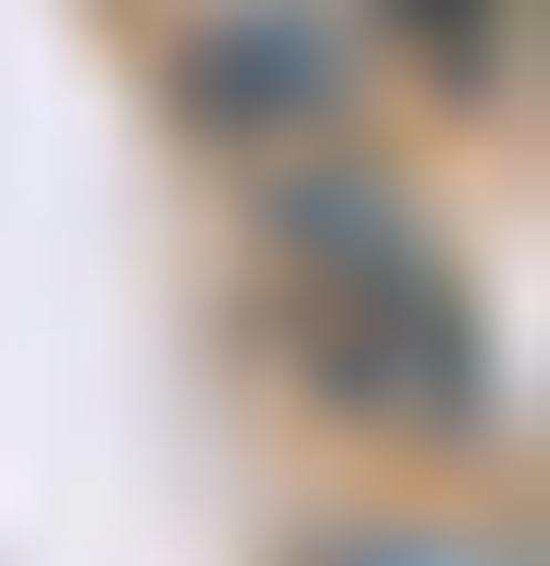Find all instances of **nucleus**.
Listing matches in <instances>:
<instances>
[{
    "instance_id": "1",
    "label": "nucleus",
    "mask_w": 550,
    "mask_h": 566,
    "mask_svg": "<svg viewBox=\"0 0 550 566\" xmlns=\"http://www.w3.org/2000/svg\"><path fill=\"white\" fill-rule=\"evenodd\" d=\"M267 334L301 350V400L401 450H484L500 433V350L484 301L450 283L434 217L384 167H284L267 184Z\"/></svg>"
},
{
    "instance_id": "2",
    "label": "nucleus",
    "mask_w": 550,
    "mask_h": 566,
    "mask_svg": "<svg viewBox=\"0 0 550 566\" xmlns=\"http://www.w3.org/2000/svg\"><path fill=\"white\" fill-rule=\"evenodd\" d=\"M167 84L200 134H318V117H351V34L318 0H217L167 51Z\"/></svg>"
},
{
    "instance_id": "3",
    "label": "nucleus",
    "mask_w": 550,
    "mask_h": 566,
    "mask_svg": "<svg viewBox=\"0 0 550 566\" xmlns=\"http://www.w3.org/2000/svg\"><path fill=\"white\" fill-rule=\"evenodd\" d=\"M367 18L417 51V84H434L450 117H484V101L517 84V0H367Z\"/></svg>"
},
{
    "instance_id": "4",
    "label": "nucleus",
    "mask_w": 550,
    "mask_h": 566,
    "mask_svg": "<svg viewBox=\"0 0 550 566\" xmlns=\"http://www.w3.org/2000/svg\"><path fill=\"white\" fill-rule=\"evenodd\" d=\"M301 566H533V549H517V533H401V516H384V533H334V549H301Z\"/></svg>"
}]
</instances>
